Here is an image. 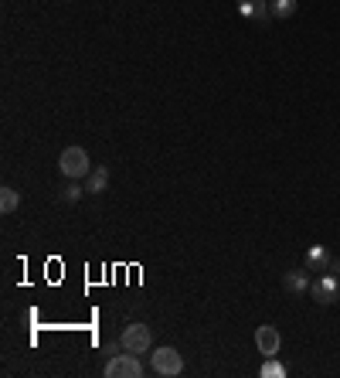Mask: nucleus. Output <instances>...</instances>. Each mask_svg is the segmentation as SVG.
<instances>
[{"instance_id":"12","label":"nucleus","mask_w":340,"mask_h":378,"mask_svg":"<svg viewBox=\"0 0 340 378\" xmlns=\"http://www.w3.org/2000/svg\"><path fill=\"white\" fill-rule=\"evenodd\" d=\"M20 208V191L14 188H0V211L4 215H11V211Z\"/></svg>"},{"instance_id":"9","label":"nucleus","mask_w":340,"mask_h":378,"mask_svg":"<svg viewBox=\"0 0 340 378\" xmlns=\"http://www.w3.org/2000/svg\"><path fill=\"white\" fill-rule=\"evenodd\" d=\"M303 266L310 269V273H327L330 269V252H327V246H310L306 249V259H303Z\"/></svg>"},{"instance_id":"7","label":"nucleus","mask_w":340,"mask_h":378,"mask_svg":"<svg viewBox=\"0 0 340 378\" xmlns=\"http://www.w3.org/2000/svg\"><path fill=\"white\" fill-rule=\"evenodd\" d=\"M279 344H283V338H279V331H276L272 324H262V327H255V348L262 351L265 358L279 355Z\"/></svg>"},{"instance_id":"15","label":"nucleus","mask_w":340,"mask_h":378,"mask_svg":"<svg viewBox=\"0 0 340 378\" xmlns=\"http://www.w3.org/2000/svg\"><path fill=\"white\" fill-rule=\"evenodd\" d=\"M330 273H337L340 276V259H330Z\"/></svg>"},{"instance_id":"3","label":"nucleus","mask_w":340,"mask_h":378,"mask_svg":"<svg viewBox=\"0 0 340 378\" xmlns=\"http://www.w3.org/2000/svg\"><path fill=\"white\" fill-rule=\"evenodd\" d=\"M310 297L320 303V307H330V303H337L340 300V276L337 273H320L313 283H310Z\"/></svg>"},{"instance_id":"8","label":"nucleus","mask_w":340,"mask_h":378,"mask_svg":"<svg viewBox=\"0 0 340 378\" xmlns=\"http://www.w3.org/2000/svg\"><path fill=\"white\" fill-rule=\"evenodd\" d=\"M310 276H313V273H310L306 266H303V269H289V273H283V290L286 293H306L310 283H313Z\"/></svg>"},{"instance_id":"13","label":"nucleus","mask_w":340,"mask_h":378,"mask_svg":"<svg viewBox=\"0 0 340 378\" xmlns=\"http://www.w3.org/2000/svg\"><path fill=\"white\" fill-rule=\"evenodd\" d=\"M82 194H89V191H85V184L68 181V184L61 188V201H65V205H78V201H82Z\"/></svg>"},{"instance_id":"11","label":"nucleus","mask_w":340,"mask_h":378,"mask_svg":"<svg viewBox=\"0 0 340 378\" xmlns=\"http://www.w3.org/2000/svg\"><path fill=\"white\" fill-rule=\"evenodd\" d=\"M269 11H272V20H289L296 14V0H269Z\"/></svg>"},{"instance_id":"10","label":"nucleus","mask_w":340,"mask_h":378,"mask_svg":"<svg viewBox=\"0 0 340 378\" xmlns=\"http://www.w3.org/2000/svg\"><path fill=\"white\" fill-rule=\"evenodd\" d=\"M106 188H109V170H106V167H92V174L85 177V191H89V194H102Z\"/></svg>"},{"instance_id":"1","label":"nucleus","mask_w":340,"mask_h":378,"mask_svg":"<svg viewBox=\"0 0 340 378\" xmlns=\"http://www.w3.org/2000/svg\"><path fill=\"white\" fill-rule=\"evenodd\" d=\"M58 170L68 177V181H85L92 174V160L82 147H65L61 157H58Z\"/></svg>"},{"instance_id":"6","label":"nucleus","mask_w":340,"mask_h":378,"mask_svg":"<svg viewBox=\"0 0 340 378\" xmlns=\"http://www.w3.org/2000/svg\"><path fill=\"white\" fill-rule=\"evenodd\" d=\"M238 18L248 20V24H265V20H272L269 0H238Z\"/></svg>"},{"instance_id":"2","label":"nucleus","mask_w":340,"mask_h":378,"mask_svg":"<svg viewBox=\"0 0 340 378\" xmlns=\"http://www.w3.org/2000/svg\"><path fill=\"white\" fill-rule=\"evenodd\" d=\"M150 368H153V375H160V378H177V375H184V355L177 348H157L150 358Z\"/></svg>"},{"instance_id":"5","label":"nucleus","mask_w":340,"mask_h":378,"mask_svg":"<svg viewBox=\"0 0 340 378\" xmlns=\"http://www.w3.org/2000/svg\"><path fill=\"white\" fill-rule=\"evenodd\" d=\"M119 341H123V348L133 351V355H147L153 348V334H150L147 324H126L123 334H119Z\"/></svg>"},{"instance_id":"14","label":"nucleus","mask_w":340,"mask_h":378,"mask_svg":"<svg viewBox=\"0 0 340 378\" xmlns=\"http://www.w3.org/2000/svg\"><path fill=\"white\" fill-rule=\"evenodd\" d=\"M259 375H262V378H283V375H286V368L279 365V361H276V355H272V358H265V361H262Z\"/></svg>"},{"instance_id":"4","label":"nucleus","mask_w":340,"mask_h":378,"mask_svg":"<svg viewBox=\"0 0 340 378\" xmlns=\"http://www.w3.org/2000/svg\"><path fill=\"white\" fill-rule=\"evenodd\" d=\"M102 375H106V378H140V375H143V365L136 361V355H133V351H119L116 358L106 361Z\"/></svg>"}]
</instances>
